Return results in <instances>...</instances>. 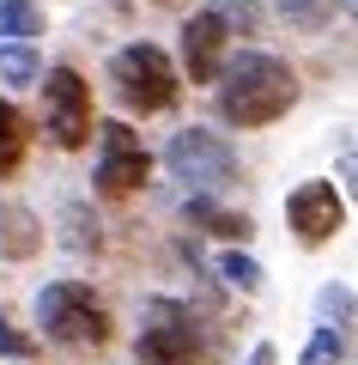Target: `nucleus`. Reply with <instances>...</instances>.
I'll list each match as a JSON object with an SVG mask.
<instances>
[{"mask_svg": "<svg viewBox=\"0 0 358 365\" xmlns=\"http://www.w3.org/2000/svg\"><path fill=\"white\" fill-rule=\"evenodd\" d=\"M340 225H346V195L328 177H310V182H298L292 195H285V232H292L304 250L334 244Z\"/></svg>", "mask_w": 358, "mask_h": 365, "instance_id": "8", "label": "nucleus"}, {"mask_svg": "<svg viewBox=\"0 0 358 365\" xmlns=\"http://www.w3.org/2000/svg\"><path fill=\"white\" fill-rule=\"evenodd\" d=\"M243 365H280V353H273V341H261V347H249Z\"/></svg>", "mask_w": 358, "mask_h": 365, "instance_id": "23", "label": "nucleus"}, {"mask_svg": "<svg viewBox=\"0 0 358 365\" xmlns=\"http://www.w3.org/2000/svg\"><path fill=\"white\" fill-rule=\"evenodd\" d=\"M110 86L128 116H164L182 104V73L158 43H128L110 55Z\"/></svg>", "mask_w": 358, "mask_h": 365, "instance_id": "3", "label": "nucleus"}, {"mask_svg": "<svg viewBox=\"0 0 358 365\" xmlns=\"http://www.w3.org/2000/svg\"><path fill=\"white\" fill-rule=\"evenodd\" d=\"M31 158V116L0 91V177H19Z\"/></svg>", "mask_w": 358, "mask_h": 365, "instance_id": "13", "label": "nucleus"}, {"mask_svg": "<svg viewBox=\"0 0 358 365\" xmlns=\"http://www.w3.org/2000/svg\"><path fill=\"white\" fill-rule=\"evenodd\" d=\"M49 232L25 201H0V262H37Z\"/></svg>", "mask_w": 358, "mask_h": 365, "instance_id": "11", "label": "nucleus"}, {"mask_svg": "<svg viewBox=\"0 0 358 365\" xmlns=\"http://www.w3.org/2000/svg\"><path fill=\"white\" fill-rule=\"evenodd\" d=\"M61 225H67V237H73V250H98V244H103V237H98V220H91V207H67Z\"/></svg>", "mask_w": 358, "mask_h": 365, "instance_id": "21", "label": "nucleus"}, {"mask_svg": "<svg viewBox=\"0 0 358 365\" xmlns=\"http://www.w3.org/2000/svg\"><path fill=\"white\" fill-rule=\"evenodd\" d=\"M152 6H164V13H182V6H194V0H152Z\"/></svg>", "mask_w": 358, "mask_h": 365, "instance_id": "24", "label": "nucleus"}, {"mask_svg": "<svg viewBox=\"0 0 358 365\" xmlns=\"http://www.w3.org/2000/svg\"><path fill=\"white\" fill-rule=\"evenodd\" d=\"M334 182L358 201V146H340V153H334Z\"/></svg>", "mask_w": 358, "mask_h": 365, "instance_id": "22", "label": "nucleus"}, {"mask_svg": "<svg viewBox=\"0 0 358 365\" xmlns=\"http://www.w3.org/2000/svg\"><path fill=\"white\" fill-rule=\"evenodd\" d=\"M352 353H346V341L334 335V329H310V341H304V353H298V365H346Z\"/></svg>", "mask_w": 358, "mask_h": 365, "instance_id": "20", "label": "nucleus"}, {"mask_svg": "<svg viewBox=\"0 0 358 365\" xmlns=\"http://www.w3.org/2000/svg\"><path fill=\"white\" fill-rule=\"evenodd\" d=\"M0 359H13V365H31L37 359V335L31 329H19V317L0 304Z\"/></svg>", "mask_w": 358, "mask_h": 365, "instance_id": "19", "label": "nucleus"}, {"mask_svg": "<svg viewBox=\"0 0 358 365\" xmlns=\"http://www.w3.org/2000/svg\"><path fill=\"white\" fill-rule=\"evenodd\" d=\"M37 116H43V134H49V146H61V153H79V146L98 134V104H91V79L79 73V67L55 61L43 67L37 79Z\"/></svg>", "mask_w": 358, "mask_h": 365, "instance_id": "5", "label": "nucleus"}, {"mask_svg": "<svg viewBox=\"0 0 358 365\" xmlns=\"http://www.w3.org/2000/svg\"><path fill=\"white\" fill-rule=\"evenodd\" d=\"M182 225H194V232L219 237L225 250H243V244H249V232H256V220H249V213L225 207V201H213V195H194L189 207H182Z\"/></svg>", "mask_w": 358, "mask_h": 365, "instance_id": "10", "label": "nucleus"}, {"mask_svg": "<svg viewBox=\"0 0 358 365\" xmlns=\"http://www.w3.org/2000/svg\"><path fill=\"white\" fill-rule=\"evenodd\" d=\"M213 268L225 274V280H231L237 292H261V280H268V274H261V262L249 256V250H219V256H213Z\"/></svg>", "mask_w": 358, "mask_h": 365, "instance_id": "17", "label": "nucleus"}, {"mask_svg": "<svg viewBox=\"0 0 358 365\" xmlns=\"http://www.w3.org/2000/svg\"><path fill=\"white\" fill-rule=\"evenodd\" d=\"M231 61V31L219 25L213 13H189V25H182V73L194 79V86H213L219 73H225Z\"/></svg>", "mask_w": 358, "mask_h": 365, "instance_id": "9", "label": "nucleus"}, {"mask_svg": "<svg viewBox=\"0 0 358 365\" xmlns=\"http://www.w3.org/2000/svg\"><path fill=\"white\" fill-rule=\"evenodd\" d=\"M298 67L273 49H243L231 55L225 73L213 79V110L225 128H273L298 104Z\"/></svg>", "mask_w": 358, "mask_h": 365, "instance_id": "1", "label": "nucleus"}, {"mask_svg": "<svg viewBox=\"0 0 358 365\" xmlns=\"http://www.w3.org/2000/svg\"><path fill=\"white\" fill-rule=\"evenodd\" d=\"M273 13L285 19L292 31H328L334 25V13H340V0H273Z\"/></svg>", "mask_w": 358, "mask_h": 365, "instance_id": "16", "label": "nucleus"}, {"mask_svg": "<svg viewBox=\"0 0 358 365\" xmlns=\"http://www.w3.org/2000/svg\"><path fill=\"white\" fill-rule=\"evenodd\" d=\"M316 323L334 329V335L346 341V353H358V299H352V287L328 280V287L316 292Z\"/></svg>", "mask_w": 358, "mask_h": 365, "instance_id": "12", "label": "nucleus"}, {"mask_svg": "<svg viewBox=\"0 0 358 365\" xmlns=\"http://www.w3.org/2000/svg\"><path fill=\"white\" fill-rule=\"evenodd\" d=\"M340 6H352V19H358V0H340Z\"/></svg>", "mask_w": 358, "mask_h": 365, "instance_id": "25", "label": "nucleus"}, {"mask_svg": "<svg viewBox=\"0 0 358 365\" xmlns=\"http://www.w3.org/2000/svg\"><path fill=\"white\" fill-rule=\"evenodd\" d=\"M164 170L177 182H189V189H201V195H213V189H225V182H237V146L225 140V134L213 128H182L177 140L164 146Z\"/></svg>", "mask_w": 358, "mask_h": 365, "instance_id": "7", "label": "nucleus"}, {"mask_svg": "<svg viewBox=\"0 0 358 365\" xmlns=\"http://www.w3.org/2000/svg\"><path fill=\"white\" fill-rule=\"evenodd\" d=\"M206 13H213L231 37H261V25H268L261 0H206Z\"/></svg>", "mask_w": 358, "mask_h": 365, "instance_id": "15", "label": "nucleus"}, {"mask_svg": "<svg viewBox=\"0 0 358 365\" xmlns=\"http://www.w3.org/2000/svg\"><path fill=\"white\" fill-rule=\"evenodd\" d=\"M152 146L134 134V122H103L98 128V170H91V189L98 201H134L152 182Z\"/></svg>", "mask_w": 358, "mask_h": 365, "instance_id": "6", "label": "nucleus"}, {"mask_svg": "<svg viewBox=\"0 0 358 365\" xmlns=\"http://www.w3.org/2000/svg\"><path fill=\"white\" fill-rule=\"evenodd\" d=\"M0 79L6 86H37L43 79V61L31 43H0Z\"/></svg>", "mask_w": 358, "mask_h": 365, "instance_id": "18", "label": "nucleus"}, {"mask_svg": "<svg viewBox=\"0 0 358 365\" xmlns=\"http://www.w3.org/2000/svg\"><path fill=\"white\" fill-rule=\"evenodd\" d=\"M134 365H213L206 323L182 299H146L140 335H134Z\"/></svg>", "mask_w": 358, "mask_h": 365, "instance_id": "4", "label": "nucleus"}, {"mask_svg": "<svg viewBox=\"0 0 358 365\" xmlns=\"http://www.w3.org/2000/svg\"><path fill=\"white\" fill-rule=\"evenodd\" d=\"M37 329L67 353H103L115 341V311L91 280H49L37 292Z\"/></svg>", "mask_w": 358, "mask_h": 365, "instance_id": "2", "label": "nucleus"}, {"mask_svg": "<svg viewBox=\"0 0 358 365\" xmlns=\"http://www.w3.org/2000/svg\"><path fill=\"white\" fill-rule=\"evenodd\" d=\"M43 31H49V19H43L37 0H0V43H31L37 49Z\"/></svg>", "mask_w": 358, "mask_h": 365, "instance_id": "14", "label": "nucleus"}]
</instances>
